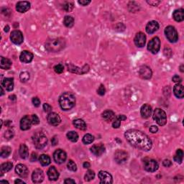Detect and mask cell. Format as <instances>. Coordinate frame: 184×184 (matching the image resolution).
Wrapping results in <instances>:
<instances>
[{
    "label": "cell",
    "mask_w": 184,
    "mask_h": 184,
    "mask_svg": "<svg viewBox=\"0 0 184 184\" xmlns=\"http://www.w3.org/2000/svg\"><path fill=\"white\" fill-rule=\"evenodd\" d=\"M36 160H37V153H35V152H32V155H31V158H30V160L32 161V162H35Z\"/></svg>",
    "instance_id": "obj_56"
},
{
    "label": "cell",
    "mask_w": 184,
    "mask_h": 184,
    "mask_svg": "<svg viewBox=\"0 0 184 184\" xmlns=\"http://www.w3.org/2000/svg\"><path fill=\"white\" fill-rule=\"evenodd\" d=\"M173 158H174V160L176 161V163H181L182 161H183V150H180V149H178V150L176 151V153Z\"/></svg>",
    "instance_id": "obj_36"
},
{
    "label": "cell",
    "mask_w": 184,
    "mask_h": 184,
    "mask_svg": "<svg viewBox=\"0 0 184 184\" xmlns=\"http://www.w3.org/2000/svg\"><path fill=\"white\" fill-rule=\"evenodd\" d=\"M63 9L66 12L69 13V12H71L74 9V4L72 2H70V1L65 2V4L63 6Z\"/></svg>",
    "instance_id": "obj_41"
},
{
    "label": "cell",
    "mask_w": 184,
    "mask_h": 184,
    "mask_svg": "<svg viewBox=\"0 0 184 184\" xmlns=\"http://www.w3.org/2000/svg\"><path fill=\"white\" fill-rule=\"evenodd\" d=\"M95 177L94 172L91 170H89L86 172V174L85 175V180L86 181H90V180H93Z\"/></svg>",
    "instance_id": "obj_40"
},
{
    "label": "cell",
    "mask_w": 184,
    "mask_h": 184,
    "mask_svg": "<svg viewBox=\"0 0 184 184\" xmlns=\"http://www.w3.org/2000/svg\"><path fill=\"white\" fill-rule=\"evenodd\" d=\"M32 141H33L35 147L37 149L41 150L46 147L47 142H48V139L44 133L38 132L34 135L33 138H32Z\"/></svg>",
    "instance_id": "obj_4"
},
{
    "label": "cell",
    "mask_w": 184,
    "mask_h": 184,
    "mask_svg": "<svg viewBox=\"0 0 184 184\" xmlns=\"http://www.w3.org/2000/svg\"><path fill=\"white\" fill-rule=\"evenodd\" d=\"M48 176L50 180H58L59 177V173L54 166L50 167L48 171Z\"/></svg>",
    "instance_id": "obj_26"
},
{
    "label": "cell",
    "mask_w": 184,
    "mask_h": 184,
    "mask_svg": "<svg viewBox=\"0 0 184 184\" xmlns=\"http://www.w3.org/2000/svg\"><path fill=\"white\" fill-rule=\"evenodd\" d=\"M153 119L160 126H163L167 122V116L163 109L158 108L153 112Z\"/></svg>",
    "instance_id": "obj_5"
},
{
    "label": "cell",
    "mask_w": 184,
    "mask_h": 184,
    "mask_svg": "<svg viewBox=\"0 0 184 184\" xmlns=\"http://www.w3.org/2000/svg\"><path fill=\"white\" fill-rule=\"evenodd\" d=\"M67 138L69 140H71V142H77L78 140H79V135H78V134L76 132L71 131L67 133Z\"/></svg>",
    "instance_id": "obj_38"
},
{
    "label": "cell",
    "mask_w": 184,
    "mask_h": 184,
    "mask_svg": "<svg viewBox=\"0 0 184 184\" xmlns=\"http://www.w3.org/2000/svg\"><path fill=\"white\" fill-rule=\"evenodd\" d=\"M159 29V24L156 21H150L146 25V32L148 34H152Z\"/></svg>",
    "instance_id": "obj_22"
},
{
    "label": "cell",
    "mask_w": 184,
    "mask_h": 184,
    "mask_svg": "<svg viewBox=\"0 0 184 184\" xmlns=\"http://www.w3.org/2000/svg\"><path fill=\"white\" fill-rule=\"evenodd\" d=\"M13 163L10 162L7 163H4L3 164H1V168H0V173H1V176H2L4 173H7V172H9L10 170L13 168Z\"/></svg>",
    "instance_id": "obj_32"
},
{
    "label": "cell",
    "mask_w": 184,
    "mask_h": 184,
    "mask_svg": "<svg viewBox=\"0 0 184 184\" xmlns=\"http://www.w3.org/2000/svg\"><path fill=\"white\" fill-rule=\"evenodd\" d=\"M139 74H140V77L143 79H150L152 75V72L150 68L147 66H142L140 67Z\"/></svg>",
    "instance_id": "obj_15"
},
{
    "label": "cell",
    "mask_w": 184,
    "mask_h": 184,
    "mask_svg": "<svg viewBox=\"0 0 184 184\" xmlns=\"http://www.w3.org/2000/svg\"><path fill=\"white\" fill-rule=\"evenodd\" d=\"M32 180L35 183H42L44 180V173L40 169H35L32 174Z\"/></svg>",
    "instance_id": "obj_14"
},
{
    "label": "cell",
    "mask_w": 184,
    "mask_h": 184,
    "mask_svg": "<svg viewBox=\"0 0 184 184\" xmlns=\"http://www.w3.org/2000/svg\"><path fill=\"white\" fill-rule=\"evenodd\" d=\"M140 114L142 118L144 119H147L151 116L152 114V107L149 105H144L142 107L141 110H140Z\"/></svg>",
    "instance_id": "obj_23"
},
{
    "label": "cell",
    "mask_w": 184,
    "mask_h": 184,
    "mask_svg": "<svg viewBox=\"0 0 184 184\" xmlns=\"http://www.w3.org/2000/svg\"><path fill=\"white\" fill-rule=\"evenodd\" d=\"M83 166H84V168H89L90 166H91V165H90L89 163L85 162L84 163V164H83Z\"/></svg>",
    "instance_id": "obj_58"
},
{
    "label": "cell",
    "mask_w": 184,
    "mask_h": 184,
    "mask_svg": "<svg viewBox=\"0 0 184 184\" xmlns=\"http://www.w3.org/2000/svg\"><path fill=\"white\" fill-rule=\"evenodd\" d=\"M171 165V161L169 160H165L163 161V166H164L165 167H170Z\"/></svg>",
    "instance_id": "obj_53"
},
{
    "label": "cell",
    "mask_w": 184,
    "mask_h": 184,
    "mask_svg": "<svg viewBox=\"0 0 184 184\" xmlns=\"http://www.w3.org/2000/svg\"><path fill=\"white\" fill-rule=\"evenodd\" d=\"M15 183H16V184H17V183H24V184H25V182H24V181H23V180H20V179H17V180H15Z\"/></svg>",
    "instance_id": "obj_59"
},
{
    "label": "cell",
    "mask_w": 184,
    "mask_h": 184,
    "mask_svg": "<svg viewBox=\"0 0 184 184\" xmlns=\"http://www.w3.org/2000/svg\"><path fill=\"white\" fill-rule=\"evenodd\" d=\"M67 167L68 168V170H70L71 171H76V170H77L76 164L74 162V161L71 160H70L68 161V163Z\"/></svg>",
    "instance_id": "obj_43"
},
{
    "label": "cell",
    "mask_w": 184,
    "mask_h": 184,
    "mask_svg": "<svg viewBox=\"0 0 184 184\" xmlns=\"http://www.w3.org/2000/svg\"><path fill=\"white\" fill-rule=\"evenodd\" d=\"M51 142H52V145H53V146H55V145L58 143V138H57V137H55V136L53 137V138H52Z\"/></svg>",
    "instance_id": "obj_54"
},
{
    "label": "cell",
    "mask_w": 184,
    "mask_h": 184,
    "mask_svg": "<svg viewBox=\"0 0 184 184\" xmlns=\"http://www.w3.org/2000/svg\"><path fill=\"white\" fill-rule=\"evenodd\" d=\"M12 66V62L10 59L1 57V62H0V67L4 70H8Z\"/></svg>",
    "instance_id": "obj_28"
},
{
    "label": "cell",
    "mask_w": 184,
    "mask_h": 184,
    "mask_svg": "<svg viewBox=\"0 0 184 184\" xmlns=\"http://www.w3.org/2000/svg\"><path fill=\"white\" fill-rule=\"evenodd\" d=\"M172 80H173V82H176V83H180V82H181V81H182L181 78H180V76H178V75H175L173 77Z\"/></svg>",
    "instance_id": "obj_50"
},
{
    "label": "cell",
    "mask_w": 184,
    "mask_h": 184,
    "mask_svg": "<svg viewBox=\"0 0 184 184\" xmlns=\"http://www.w3.org/2000/svg\"><path fill=\"white\" fill-rule=\"evenodd\" d=\"M173 17L176 22H182L184 20V10L183 9L175 10L173 14Z\"/></svg>",
    "instance_id": "obj_27"
},
{
    "label": "cell",
    "mask_w": 184,
    "mask_h": 184,
    "mask_svg": "<svg viewBox=\"0 0 184 184\" xmlns=\"http://www.w3.org/2000/svg\"><path fill=\"white\" fill-rule=\"evenodd\" d=\"M165 34H166L167 39L171 43H176L178 40V32H177L176 28L173 26H168L165 29Z\"/></svg>",
    "instance_id": "obj_6"
},
{
    "label": "cell",
    "mask_w": 184,
    "mask_h": 184,
    "mask_svg": "<svg viewBox=\"0 0 184 184\" xmlns=\"http://www.w3.org/2000/svg\"><path fill=\"white\" fill-rule=\"evenodd\" d=\"M47 120L48 123L53 126H58L61 121L60 117H59L58 114L54 113V112H50L48 114V117H47Z\"/></svg>",
    "instance_id": "obj_13"
},
{
    "label": "cell",
    "mask_w": 184,
    "mask_h": 184,
    "mask_svg": "<svg viewBox=\"0 0 184 184\" xmlns=\"http://www.w3.org/2000/svg\"><path fill=\"white\" fill-rule=\"evenodd\" d=\"M78 2H79V4L82 5V6H86V5L91 3V1H89V0H88V1H86V0H81V1H79Z\"/></svg>",
    "instance_id": "obj_51"
},
{
    "label": "cell",
    "mask_w": 184,
    "mask_h": 184,
    "mask_svg": "<svg viewBox=\"0 0 184 184\" xmlns=\"http://www.w3.org/2000/svg\"><path fill=\"white\" fill-rule=\"evenodd\" d=\"M134 42L136 46L139 47V48H142L143 46H145V43H146V36L142 32H138L135 36Z\"/></svg>",
    "instance_id": "obj_16"
},
{
    "label": "cell",
    "mask_w": 184,
    "mask_h": 184,
    "mask_svg": "<svg viewBox=\"0 0 184 184\" xmlns=\"http://www.w3.org/2000/svg\"><path fill=\"white\" fill-rule=\"evenodd\" d=\"M99 178L100 179V183H112V176L110 173L107 171H100L99 173Z\"/></svg>",
    "instance_id": "obj_12"
},
{
    "label": "cell",
    "mask_w": 184,
    "mask_h": 184,
    "mask_svg": "<svg viewBox=\"0 0 184 184\" xmlns=\"http://www.w3.org/2000/svg\"><path fill=\"white\" fill-rule=\"evenodd\" d=\"M2 87H3V86H1V96H2V95L4 94V91H3V88H2Z\"/></svg>",
    "instance_id": "obj_62"
},
{
    "label": "cell",
    "mask_w": 184,
    "mask_h": 184,
    "mask_svg": "<svg viewBox=\"0 0 184 184\" xmlns=\"http://www.w3.org/2000/svg\"><path fill=\"white\" fill-rule=\"evenodd\" d=\"M39 161L40 163V164L43 166H47L50 164L51 160H50V158L48 155H41L39 158Z\"/></svg>",
    "instance_id": "obj_34"
},
{
    "label": "cell",
    "mask_w": 184,
    "mask_h": 184,
    "mask_svg": "<svg viewBox=\"0 0 184 184\" xmlns=\"http://www.w3.org/2000/svg\"><path fill=\"white\" fill-rule=\"evenodd\" d=\"M19 153H20V157L23 159H26L29 156L28 148L26 146L25 144H21L19 149Z\"/></svg>",
    "instance_id": "obj_30"
},
{
    "label": "cell",
    "mask_w": 184,
    "mask_h": 184,
    "mask_svg": "<svg viewBox=\"0 0 184 184\" xmlns=\"http://www.w3.org/2000/svg\"><path fill=\"white\" fill-rule=\"evenodd\" d=\"M74 125L76 127L77 129L81 130H86V124L83 119H77L74 121Z\"/></svg>",
    "instance_id": "obj_31"
},
{
    "label": "cell",
    "mask_w": 184,
    "mask_h": 184,
    "mask_svg": "<svg viewBox=\"0 0 184 184\" xmlns=\"http://www.w3.org/2000/svg\"><path fill=\"white\" fill-rule=\"evenodd\" d=\"M63 24L66 27H72L74 24V19L71 16H66L64 17Z\"/></svg>",
    "instance_id": "obj_35"
},
{
    "label": "cell",
    "mask_w": 184,
    "mask_h": 184,
    "mask_svg": "<svg viewBox=\"0 0 184 184\" xmlns=\"http://www.w3.org/2000/svg\"><path fill=\"white\" fill-rule=\"evenodd\" d=\"M94 140V137L92 136L90 134H86L85 135L83 138V142L86 145H88V144H91L93 142Z\"/></svg>",
    "instance_id": "obj_39"
},
{
    "label": "cell",
    "mask_w": 184,
    "mask_h": 184,
    "mask_svg": "<svg viewBox=\"0 0 184 184\" xmlns=\"http://www.w3.org/2000/svg\"><path fill=\"white\" fill-rule=\"evenodd\" d=\"M180 71H181V72H183V65H181L180 66Z\"/></svg>",
    "instance_id": "obj_63"
},
{
    "label": "cell",
    "mask_w": 184,
    "mask_h": 184,
    "mask_svg": "<svg viewBox=\"0 0 184 184\" xmlns=\"http://www.w3.org/2000/svg\"><path fill=\"white\" fill-rule=\"evenodd\" d=\"M160 48V40L158 37H155L149 42L147 45V49L153 54H156Z\"/></svg>",
    "instance_id": "obj_7"
},
{
    "label": "cell",
    "mask_w": 184,
    "mask_h": 184,
    "mask_svg": "<svg viewBox=\"0 0 184 184\" xmlns=\"http://www.w3.org/2000/svg\"><path fill=\"white\" fill-rule=\"evenodd\" d=\"M10 100H16V96L15 95H13V96H10Z\"/></svg>",
    "instance_id": "obj_60"
},
{
    "label": "cell",
    "mask_w": 184,
    "mask_h": 184,
    "mask_svg": "<svg viewBox=\"0 0 184 184\" xmlns=\"http://www.w3.org/2000/svg\"><path fill=\"white\" fill-rule=\"evenodd\" d=\"M12 152V149L11 147H8V146H4L3 147H1V158H7L9 157V155L11 154Z\"/></svg>",
    "instance_id": "obj_37"
},
{
    "label": "cell",
    "mask_w": 184,
    "mask_h": 184,
    "mask_svg": "<svg viewBox=\"0 0 184 184\" xmlns=\"http://www.w3.org/2000/svg\"><path fill=\"white\" fill-rule=\"evenodd\" d=\"M158 131V128L157 126L152 125L150 127V132L152 133H156Z\"/></svg>",
    "instance_id": "obj_52"
},
{
    "label": "cell",
    "mask_w": 184,
    "mask_h": 184,
    "mask_svg": "<svg viewBox=\"0 0 184 184\" xmlns=\"http://www.w3.org/2000/svg\"><path fill=\"white\" fill-rule=\"evenodd\" d=\"M59 104L63 110H70L76 105L75 96L71 92L63 93L59 98Z\"/></svg>",
    "instance_id": "obj_2"
},
{
    "label": "cell",
    "mask_w": 184,
    "mask_h": 184,
    "mask_svg": "<svg viewBox=\"0 0 184 184\" xmlns=\"http://www.w3.org/2000/svg\"><path fill=\"white\" fill-rule=\"evenodd\" d=\"M1 86L4 87L7 91H13L14 88L13 79H12V78H5L2 81V82H1Z\"/></svg>",
    "instance_id": "obj_24"
},
{
    "label": "cell",
    "mask_w": 184,
    "mask_h": 184,
    "mask_svg": "<svg viewBox=\"0 0 184 184\" xmlns=\"http://www.w3.org/2000/svg\"><path fill=\"white\" fill-rule=\"evenodd\" d=\"M31 120H32V124H35V125L39 124L40 122L39 118L38 117V116L36 115V114H32V117H31Z\"/></svg>",
    "instance_id": "obj_47"
},
{
    "label": "cell",
    "mask_w": 184,
    "mask_h": 184,
    "mask_svg": "<svg viewBox=\"0 0 184 184\" xmlns=\"http://www.w3.org/2000/svg\"><path fill=\"white\" fill-rule=\"evenodd\" d=\"M9 30H10V27H9L8 25H7L6 27H4V32H9Z\"/></svg>",
    "instance_id": "obj_61"
},
{
    "label": "cell",
    "mask_w": 184,
    "mask_h": 184,
    "mask_svg": "<svg viewBox=\"0 0 184 184\" xmlns=\"http://www.w3.org/2000/svg\"><path fill=\"white\" fill-rule=\"evenodd\" d=\"M102 117L105 121H110L115 118V114L112 110H106L102 113Z\"/></svg>",
    "instance_id": "obj_29"
},
{
    "label": "cell",
    "mask_w": 184,
    "mask_h": 184,
    "mask_svg": "<svg viewBox=\"0 0 184 184\" xmlns=\"http://www.w3.org/2000/svg\"><path fill=\"white\" fill-rule=\"evenodd\" d=\"M20 61L25 63H29L33 59V54L31 52L27 51V50H24L21 53L20 56Z\"/></svg>",
    "instance_id": "obj_18"
},
{
    "label": "cell",
    "mask_w": 184,
    "mask_h": 184,
    "mask_svg": "<svg viewBox=\"0 0 184 184\" xmlns=\"http://www.w3.org/2000/svg\"><path fill=\"white\" fill-rule=\"evenodd\" d=\"M148 4H150V5H152V6H157L158 4H160V1H147Z\"/></svg>",
    "instance_id": "obj_55"
},
{
    "label": "cell",
    "mask_w": 184,
    "mask_h": 184,
    "mask_svg": "<svg viewBox=\"0 0 184 184\" xmlns=\"http://www.w3.org/2000/svg\"><path fill=\"white\" fill-rule=\"evenodd\" d=\"M10 39L12 42L16 45H20L23 42V35L20 30H14L12 32L10 35Z\"/></svg>",
    "instance_id": "obj_10"
},
{
    "label": "cell",
    "mask_w": 184,
    "mask_h": 184,
    "mask_svg": "<svg viewBox=\"0 0 184 184\" xmlns=\"http://www.w3.org/2000/svg\"><path fill=\"white\" fill-rule=\"evenodd\" d=\"M128 158V154L125 151L119 150L114 154V159L115 161L119 164L125 163L127 160Z\"/></svg>",
    "instance_id": "obj_11"
},
{
    "label": "cell",
    "mask_w": 184,
    "mask_h": 184,
    "mask_svg": "<svg viewBox=\"0 0 184 184\" xmlns=\"http://www.w3.org/2000/svg\"><path fill=\"white\" fill-rule=\"evenodd\" d=\"M67 155L65 151H63L61 149H58V150H55L53 153V158L55 163H58V164H61L63 163L66 160Z\"/></svg>",
    "instance_id": "obj_9"
},
{
    "label": "cell",
    "mask_w": 184,
    "mask_h": 184,
    "mask_svg": "<svg viewBox=\"0 0 184 184\" xmlns=\"http://www.w3.org/2000/svg\"><path fill=\"white\" fill-rule=\"evenodd\" d=\"M54 71L57 74H62L64 71V67L62 64H58L54 67Z\"/></svg>",
    "instance_id": "obj_44"
},
{
    "label": "cell",
    "mask_w": 184,
    "mask_h": 184,
    "mask_svg": "<svg viewBox=\"0 0 184 184\" xmlns=\"http://www.w3.org/2000/svg\"><path fill=\"white\" fill-rule=\"evenodd\" d=\"M14 136V131L13 130H7L4 133V137L5 138L7 139V140H10L13 138Z\"/></svg>",
    "instance_id": "obj_45"
},
{
    "label": "cell",
    "mask_w": 184,
    "mask_h": 184,
    "mask_svg": "<svg viewBox=\"0 0 184 184\" xmlns=\"http://www.w3.org/2000/svg\"><path fill=\"white\" fill-rule=\"evenodd\" d=\"M173 92L177 98L182 99L184 96V88L183 85L176 84L173 88Z\"/></svg>",
    "instance_id": "obj_25"
},
{
    "label": "cell",
    "mask_w": 184,
    "mask_h": 184,
    "mask_svg": "<svg viewBox=\"0 0 184 184\" xmlns=\"http://www.w3.org/2000/svg\"><path fill=\"white\" fill-rule=\"evenodd\" d=\"M64 183L66 184H70V183H76L75 180L73 179H70V178H67L64 180Z\"/></svg>",
    "instance_id": "obj_57"
},
{
    "label": "cell",
    "mask_w": 184,
    "mask_h": 184,
    "mask_svg": "<svg viewBox=\"0 0 184 184\" xmlns=\"http://www.w3.org/2000/svg\"><path fill=\"white\" fill-rule=\"evenodd\" d=\"M158 163L155 160L153 159H148L147 160L145 161V164H144V168H145V171L147 172H155L158 169Z\"/></svg>",
    "instance_id": "obj_8"
},
{
    "label": "cell",
    "mask_w": 184,
    "mask_h": 184,
    "mask_svg": "<svg viewBox=\"0 0 184 184\" xmlns=\"http://www.w3.org/2000/svg\"><path fill=\"white\" fill-rule=\"evenodd\" d=\"M127 119V117L124 115H118L117 117H116L115 119L112 123V127L114 128H119L120 127L121 124V121L125 120Z\"/></svg>",
    "instance_id": "obj_33"
},
{
    "label": "cell",
    "mask_w": 184,
    "mask_h": 184,
    "mask_svg": "<svg viewBox=\"0 0 184 184\" xmlns=\"http://www.w3.org/2000/svg\"><path fill=\"white\" fill-rule=\"evenodd\" d=\"M91 152L96 156L102 155L104 152H105V147L103 144H97V145H93L91 147Z\"/></svg>",
    "instance_id": "obj_17"
},
{
    "label": "cell",
    "mask_w": 184,
    "mask_h": 184,
    "mask_svg": "<svg viewBox=\"0 0 184 184\" xmlns=\"http://www.w3.org/2000/svg\"><path fill=\"white\" fill-rule=\"evenodd\" d=\"M65 46L66 40L62 38L49 40L46 43V49L48 52H52V53H57L60 51L65 48Z\"/></svg>",
    "instance_id": "obj_3"
},
{
    "label": "cell",
    "mask_w": 184,
    "mask_h": 184,
    "mask_svg": "<svg viewBox=\"0 0 184 184\" xmlns=\"http://www.w3.org/2000/svg\"><path fill=\"white\" fill-rule=\"evenodd\" d=\"M126 140L131 144L132 146L143 151H149L152 148V141L145 133L140 130H129L126 131Z\"/></svg>",
    "instance_id": "obj_1"
},
{
    "label": "cell",
    "mask_w": 184,
    "mask_h": 184,
    "mask_svg": "<svg viewBox=\"0 0 184 184\" xmlns=\"http://www.w3.org/2000/svg\"><path fill=\"white\" fill-rule=\"evenodd\" d=\"M32 102L35 107H38L40 105V100L39 98H38V97H34V98L32 99Z\"/></svg>",
    "instance_id": "obj_49"
},
{
    "label": "cell",
    "mask_w": 184,
    "mask_h": 184,
    "mask_svg": "<svg viewBox=\"0 0 184 184\" xmlns=\"http://www.w3.org/2000/svg\"><path fill=\"white\" fill-rule=\"evenodd\" d=\"M20 78L22 82H26V81H28L29 79V74L28 72H27V71H23V72H22L21 74H20Z\"/></svg>",
    "instance_id": "obj_42"
},
{
    "label": "cell",
    "mask_w": 184,
    "mask_h": 184,
    "mask_svg": "<svg viewBox=\"0 0 184 184\" xmlns=\"http://www.w3.org/2000/svg\"><path fill=\"white\" fill-rule=\"evenodd\" d=\"M30 8V3L29 1H19L16 5V10L20 13H26Z\"/></svg>",
    "instance_id": "obj_19"
},
{
    "label": "cell",
    "mask_w": 184,
    "mask_h": 184,
    "mask_svg": "<svg viewBox=\"0 0 184 184\" xmlns=\"http://www.w3.org/2000/svg\"><path fill=\"white\" fill-rule=\"evenodd\" d=\"M15 171H16L17 174L20 177H22V178H26L27 175H28V169H27V168L26 167L25 165H17L16 168H15Z\"/></svg>",
    "instance_id": "obj_20"
},
{
    "label": "cell",
    "mask_w": 184,
    "mask_h": 184,
    "mask_svg": "<svg viewBox=\"0 0 184 184\" xmlns=\"http://www.w3.org/2000/svg\"><path fill=\"white\" fill-rule=\"evenodd\" d=\"M43 109H44V111L47 113H50L52 111V107L50 105H48V104L45 103L44 105H43Z\"/></svg>",
    "instance_id": "obj_48"
},
{
    "label": "cell",
    "mask_w": 184,
    "mask_h": 184,
    "mask_svg": "<svg viewBox=\"0 0 184 184\" xmlns=\"http://www.w3.org/2000/svg\"><path fill=\"white\" fill-rule=\"evenodd\" d=\"M32 120H31V117L29 116H25L22 118L21 121H20V129L22 130H27L30 129L31 124H32Z\"/></svg>",
    "instance_id": "obj_21"
},
{
    "label": "cell",
    "mask_w": 184,
    "mask_h": 184,
    "mask_svg": "<svg viewBox=\"0 0 184 184\" xmlns=\"http://www.w3.org/2000/svg\"><path fill=\"white\" fill-rule=\"evenodd\" d=\"M105 92L106 89L105 86H104L103 84H101L99 88L97 90V93H98V94H99L100 96H104V95L105 94Z\"/></svg>",
    "instance_id": "obj_46"
},
{
    "label": "cell",
    "mask_w": 184,
    "mask_h": 184,
    "mask_svg": "<svg viewBox=\"0 0 184 184\" xmlns=\"http://www.w3.org/2000/svg\"><path fill=\"white\" fill-rule=\"evenodd\" d=\"M1 183H9L8 181H7V180H1Z\"/></svg>",
    "instance_id": "obj_64"
}]
</instances>
